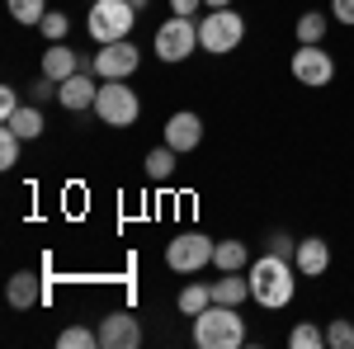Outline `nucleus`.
<instances>
[{
	"label": "nucleus",
	"mask_w": 354,
	"mask_h": 349,
	"mask_svg": "<svg viewBox=\"0 0 354 349\" xmlns=\"http://www.w3.org/2000/svg\"><path fill=\"white\" fill-rule=\"evenodd\" d=\"M293 274H298L293 260H283V255H274V250L260 255V260L250 265V274H245V279H250V297H255L265 312H283V307L293 302V293H298V279H293Z\"/></svg>",
	"instance_id": "1"
},
{
	"label": "nucleus",
	"mask_w": 354,
	"mask_h": 349,
	"mask_svg": "<svg viewBox=\"0 0 354 349\" xmlns=\"http://www.w3.org/2000/svg\"><path fill=\"white\" fill-rule=\"evenodd\" d=\"M194 345L198 349H241L245 345V321L236 307L227 302H208L194 317Z\"/></svg>",
	"instance_id": "2"
},
{
	"label": "nucleus",
	"mask_w": 354,
	"mask_h": 349,
	"mask_svg": "<svg viewBox=\"0 0 354 349\" xmlns=\"http://www.w3.org/2000/svg\"><path fill=\"white\" fill-rule=\"evenodd\" d=\"M241 38H245V19L232 5H227V10H208V15L198 19V48H203V53L227 57V53L241 48Z\"/></svg>",
	"instance_id": "3"
},
{
	"label": "nucleus",
	"mask_w": 354,
	"mask_h": 349,
	"mask_svg": "<svg viewBox=\"0 0 354 349\" xmlns=\"http://www.w3.org/2000/svg\"><path fill=\"white\" fill-rule=\"evenodd\" d=\"M95 113L104 128H133L142 118V100L128 81H100V95H95Z\"/></svg>",
	"instance_id": "4"
},
{
	"label": "nucleus",
	"mask_w": 354,
	"mask_h": 349,
	"mask_svg": "<svg viewBox=\"0 0 354 349\" xmlns=\"http://www.w3.org/2000/svg\"><path fill=\"white\" fill-rule=\"evenodd\" d=\"M137 24V10L128 0H90V15H85V28L95 43H118L128 38Z\"/></svg>",
	"instance_id": "5"
},
{
	"label": "nucleus",
	"mask_w": 354,
	"mask_h": 349,
	"mask_svg": "<svg viewBox=\"0 0 354 349\" xmlns=\"http://www.w3.org/2000/svg\"><path fill=\"white\" fill-rule=\"evenodd\" d=\"M213 236H203V232H180L175 241H165V265L175 269V274H198V269L213 265Z\"/></svg>",
	"instance_id": "6"
},
{
	"label": "nucleus",
	"mask_w": 354,
	"mask_h": 349,
	"mask_svg": "<svg viewBox=\"0 0 354 349\" xmlns=\"http://www.w3.org/2000/svg\"><path fill=\"white\" fill-rule=\"evenodd\" d=\"M194 48H198V24H194L189 15H170L156 28V38H151V53L161 57V62H185Z\"/></svg>",
	"instance_id": "7"
},
{
	"label": "nucleus",
	"mask_w": 354,
	"mask_h": 349,
	"mask_svg": "<svg viewBox=\"0 0 354 349\" xmlns=\"http://www.w3.org/2000/svg\"><path fill=\"white\" fill-rule=\"evenodd\" d=\"M293 81L307 85V90L330 85L335 81V57H330L322 43H298V53H293Z\"/></svg>",
	"instance_id": "8"
},
{
	"label": "nucleus",
	"mask_w": 354,
	"mask_h": 349,
	"mask_svg": "<svg viewBox=\"0 0 354 349\" xmlns=\"http://www.w3.org/2000/svg\"><path fill=\"white\" fill-rule=\"evenodd\" d=\"M137 66H142V53H137L128 38H118V43H100V53L90 62V71L100 76V81H128Z\"/></svg>",
	"instance_id": "9"
},
{
	"label": "nucleus",
	"mask_w": 354,
	"mask_h": 349,
	"mask_svg": "<svg viewBox=\"0 0 354 349\" xmlns=\"http://www.w3.org/2000/svg\"><path fill=\"white\" fill-rule=\"evenodd\" d=\"M95 330H100V345L104 349H137L142 345V317L123 312V307L118 312H104Z\"/></svg>",
	"instance_id": "10"
},
{
	"label": "nucleus",
	"mask_w": 354,
	"mask_h": 349,
	"mask_svg": "<svg viewBox=\"0 0 354 349\" xmlns=\"http://www.w3.org/2000/svg\"><path fill=\"white\" fill-rule=\"evenodd\" d=\"M95 95H100V76H95V71H76V76H66V81L57 85V100H62L66 113L95 109Z\"/></svg>",
	"instance_id": "11"
},
{
	"label": "nucleus",
	"mask_w": 354,
	"mask_h": 349,
	"mask_svg": "<svg viewBox=\"0 0 354 349\" xmlns=\"http://www.w3.org/2000/svg\"><path fill=\"white\" fill-rule=\"evenodd\" d=\"M198 142H203V118H198V113L180 109V113L165 118V147H175V151L185 156V151H194Z\"/></svg>",
	"instance_id": "12"
},
{
	"label": "nucleus",
	"mask_w": 354,
	"mask_h": 349,
	"mask_svg": "<svg viewBox=\"0 0 354 349\" xmlns=\"http://www.w3.org/2000/svg\"><path fill=\"white\" fill-rule=\"evenodd\" d=\"M293 265H298L302 279L326 274V269H330V241H322V236H302V241H298V255H293Z\"/></svg>",
	"instance_id": "13"
},
{
	"label": "nucleus",
	"mask_w": 354,
	"mask_h": 349,
	"mask_svg": "<svg viewBox=\"0 0 354 349\" xmlns=\"http://www.w3.org/2000/svg\"><path fill=\"white\" fill-rule=\"evenodd\" d=\"M5 297H10V307H15V312H33V307L43 302V279L24 269V274H15V279H10Z\"/></svg>",
	"instance_id": "14"
},
{
	"label": "nucleus",
	"mask_w": 354,
	"mask_h": 349,
	"mask_svg": "<svg viewBox=\"0 0 354 349\" xmlns=\"http://www.w3.org/2000/svg\"><path fill=\"white\" fill-rule=\"evenodd\" d=\"M81 71V57L71 53V43H48V53H43V76H53L57 85L66 81V76H76Z\"/></svg>",
	"instance_id": "15"
},
{
	"label": "nucleus",
	"mask_w": 354,
	"mask_h": 349,
	"mask_svg": "<svg viewBox=\"0 0 354 349\" xmlns=\"http://www.w3.org/2000/svg\"><path fill=\"white\" fill-rule=\"evenodd\" d=\"M175 165H180V151H175V147H156V151H147L142 170H147L151 185H165V180L175 175Z\"/></svg>",
	"instance_id": "16"
},
{
	"label": "nucleus",
	"mask_w": 354,
	"mask_h": 349,
	"mask_svg": "<svg viewBox=\"0 0 354 349\" xmlns=\"http://www.w3.org/2000/svg\"><path fill=\"white\" fill-rule=\"evenodd\" d=\"M245 265H250V250H245L241 241H218L213 245V269H218V274H241Z\"/></svg>",
	"instance_id": "17"
},
{
	"label": "nucleus",
	"mask_w": 354,
	"mask_h": 349,
	"mask_svg": "<svg viewBox=\"0 0 354 349\" xmlns=\"http://www.w3.org/2000/svg\"><path fill=\"white\" fill-rule=\"evenodd\" d=\"M5 128H15V133L24 137V142H38L48 123H43V109H38V104H19V113H15V118H10Z\"/></svg>",
	"instance_id": "18"
},
{
	"label": "nucleus",
	"mask_w": 354,
	"mask_h": 349,
	"mask_svg": "<svg viewBox=\"0 0 354 349\" xmlns=\"http://www.w3.org/2000/svg\"><path fill=\"white\" fill-rule=\"evenodd\" d=\"M245 297H250V279H241V274H222L218 283H213V302H227V307H241Z\"/></svg>",
	"instance_id": "19"
},
{
	"label": "nucleus",
	"mask_w": 354,
	"mask_h": 349,
	"mask_svg": "<svg viewBox=\"0 0 354 349\" xmlns=\"http://www.w3.org/2000/svg\"><path fill=\"white\" fill-rule=\"evenodd\" d=\"M175 302H180V312H185V317H198V312L213 302V283H185Z\"/></svg>",
	"instance_id": "20"
},
{
	"label": "nucleus",
	"mask_w": 354,
	"mask_h": 349,
	"mask_svg": "<svg viewBox=\"0 0 354 349\" xmlns=\"http://www.w3.org/2000/svg\"><path fill=\"white\" fill-rule=\"evenodd\" d=\"M326 28H330V15H322V10H307L293 33H298V43H322V38H326Z\"/></svg>",
	"instance_id": "21"
},
{
	"label": "nucleus",
	"mask_w": 354,
	"mask_h": 349,
	"mask_svg": "<svg viewBox=\"0 0 354 349\" xmlns=\"http://www.w3.org/2000/svg\"><path fill=\"white\" fill-rule=\"evenodd\" d=\"M288 345H293V349H322V345H326V326L298 321L293 330H288Z\"/></svg>",
	"instance_id": "22"
},
{
	"label": "nucleus",
	"mask_w": 354,
	"mask_h": 349,
	"mask_svg": "<svg viewBox=\"0 0 354 349\" xmlns=\"http://www.w3.org/2000/svg\"><path fill=\"white\" fill-rule=\"evenodd\" d=\"M38 28H43L48 43H66V38H71V15H66V10H48Z\"/></svg>",
	"instance_id": "23"
},
{
	"label": "nucleus",
	"mask_w": 354,
	"mask_h": 349,
	"mask_svg": "<svg viewBox=\"0 0 354 349\" xmlns=\"http://www.w3.org/2000/svg\"><path fill=\"white\" fill-rule=\"evenodd\" d=\"M57 345L62 349H95L100 345V330H90V326H66V330L57 335Z\"/></svg>",
	"instance_id": "24"
},
{
	"label": "nucleus",
	"mask_w": 354,
	"mask_h": 349,
	"mask_svg": "<svg viewBox=\"0 0 354 349\" xmlns=\"http://www.w3.org/2000/svg\"><path fill=\"white\" fill-rule=\"evenodd\" d=\"M326 345L330 349H354V321L330 317V321H326Z\"/></svg>",
	"instance_id": "25"
},
{
	"label": "nucleus",
	"mask_w": 354,
	"mask_h": 349,
	"mask_svg": "<svg viewBox=\"0 0 354 349\" xmlns=\"http://www.w3.org/2000/svg\"><path fill=\"white\" fill-rule=\"evenodd\" d=\"M10 15H15L19 24H43V15H48V0H10Z\"/></svg>",
	"instance_id": "26"
},
{
	"label": "nucleus",
	"mask_w": 354,
	"mask_h": 349,
	"mask_svg": "<svg viewBox=\"0 0 354 349\" xmlns=\"http://www.w3.org/2000/svg\"><path fill=\"white\" fill-rule=\"evenodd\" d=\"M19 147H24V137L15 133V128H0V165H5V170L19 165Z\"/></svg>",
	"instance_id": "27"
},
{
	"label": "nucleus",
	"mask_w": 354,
	"mask_h": 349,
	"mask_svg": "<svg viewBox=\"0 0 354 349\" xmlns=\"http://www.w3.org/2000/svg\"><path fill=\"white\" fill-rule=\"evenodd\" d=\"M53 95H57V81H53V76H43V81L28 85V104H48Z\"/></svg>",
	"instance_id": "28"
},
{
	"label": "nucleus",
	"mask_w": 354,
	"mask_h": 349,
	"mask_svg": "<svg viewBox=\"0 0 354 349\" xmlns=\"http://www.w3.org/2000/svg\"><path fill=\"white\" fill-rule=\"evenodd\" d=\"M19 113V90H10V85H0V123H10Z\"/></svg>",
	"instance_id": "29"
},
{
	"label": "nucleus",
	"mask_w": 354,
	"mask_h": 349,
	"mask_svg": "<svg viewBox=\"0 0 354 349\" xmlns=\"http://www.w3.org/2000/svg\"><path fill=\"white\" fill-rule=\"evenodd\" d=\"M270 250H274V255H283V260H293V255H298V241H293L288 232H274V236H270Z\"/></svg>",
	"instance_id": "30"
},
{
	"label": "nucleus",
	"mask_w": 354,
	"mask_h": 349,
	"mask_svg": "<svg viewBox=\"0 0 354 349\" xmlns=\"http://www.w3.org/2000/svg\"><path fill=\"white\" fill-rule=\"evenodd\" d=\"M330 19L354 28V0H330Z\"/></svg>",
	"instance_id": "31"
},
{
	"label": "nucleus",
	"mask_w": 354,
	"mask_h": 349,
	"mask_svg": "<svg viewBox=\"0 0 354 349\" xmlns=\"http://www.w3.org/2000/svg\"><path fill=\"white\" fill-rule=\"evenodd\" d=\"M198 5H203V0H170V15H198Z\"/></svg>",
	"instance_id": "32"
},
{
	"label": "nucleus",
	"mask_w": 354,
	"mask_h": 349,
	"mask_svg": "<svg viewBox=\"0 0 354 349\" xmlns=\"http://www.w3.org/2000/svg\"><path fill=\"white\" fill-rule=\"evenodd\" d=\"M203 5H208V10H227L232 0H203Z\"/></svg>",
	"instance_id": "33"
},
{
	"label": "nucleus",
	"mask_w": 354,
	"mask_h": 349,
	"mask_svg": "<svg viewBox=\"0 0 354 349\" xmlns=\"http://www.w3.org/2000/svg\"><path fill=\"white\" fill-rule=\"evenodd\" d=\"M128 5H133L137 15H142V10H147V5H151V0H128Z\"/></svg>",
	"instance_id": "34"
}]
</instances>
